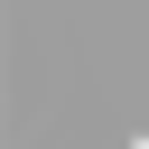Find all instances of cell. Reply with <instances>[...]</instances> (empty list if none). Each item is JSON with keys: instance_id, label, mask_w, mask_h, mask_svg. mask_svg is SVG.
Segmentation results:
<instances>
[{"instance_id": "1", "label": "cell", "mask_w": 149, "mask_h": 149, "mask_svg": "<svg viewBox=\"0 0 149 149\" xmlns=\"http://www.w3.org/2000/svg\"><path fill=\"white\" fill-rule=\"evenodd\" d=\"M130 149H149V140H130Z\"/></svg>"}]
</instances>
